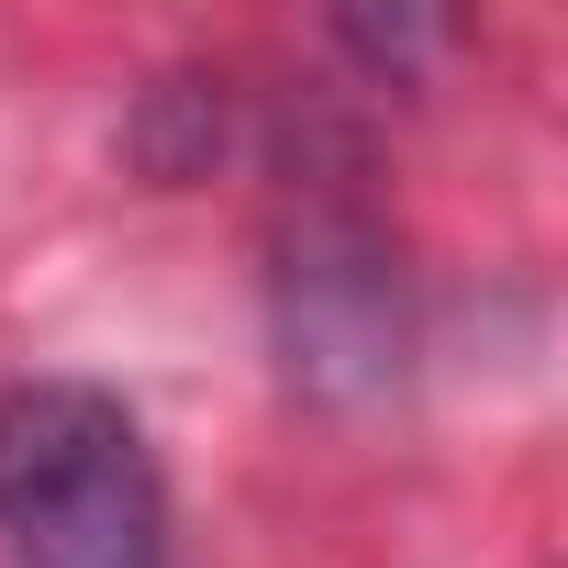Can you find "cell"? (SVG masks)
<instances>
[{
	"instance_id": "cell-1",
	"label": "cell",
	"mask_w": 568,
	"mask_h": 568,
	"mask_svg": "<svg viewBox=\"0 0 568 568\" xmlns=\"http://www.w3.org/2000/svg\"><path fill=\"white\" fill-rule=\"evenodd\" d=\"M0 557L12 568H168V479L101 379L0 390Z\"/></svg>"
}]
</instances>
